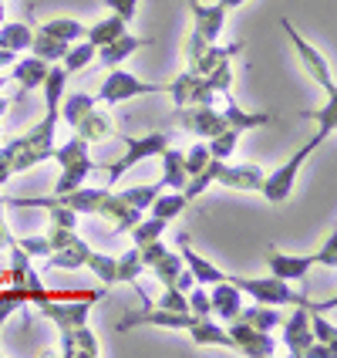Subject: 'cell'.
I'll return each mask as SVG.
<instances>
[{
    "mask_svg": "<svg viewBox=\"0 0 337 358\" xmlns=\"http://www.w3.org/2000/svg\"><path fill=\"white\" fill-rule=\"evenodd\" d=\"M162 92H165V81H145L139 75H132V71H125L119 64V68H108V75L101 81L95 101L105 105V108H112V105H121V101L145 99V95H162Z\"/></svg>",
    "mask_w": 337,
    "mask_h": 358,
    "instance_id": "obj_8",
    "label": "cell"
},
{
    "mask_svg": "<svg viewBox=\"0 0 337 358\" xmlns=\"http://www.w3.org/2000/svg\"><path fill=\"white\" fill-rule=\"evenodd\" d=\"M186 3H189V14H193V31L209 44H216L223 27H226V10L219 3H202V0H186Z\"/></svg>",
    "mask_w": 337,
    "mask_h": 358,
    "instance_id": "obj_18",
    "label": "cell"
},
{
    "mask_svg": "<svg viewBox=\"0 0 337 358\" xmlns=\"http://www.w3.org/2000/svg\"><path fill=\"white\" fill-rule=\"evenodd\" d=\"M145 44H149V38H139V34H132V31H121L112 44H105V48H98V51H95V58H98L105 68H119L128 55H135V51H139V48H145Z\"/></svg>",
    "mask_w": 337,
    "mask_h": 358,
    "instance_id": "obj_22",
    "label": "cell"
},
{
    "mask_svg": "<svg viewBox=\"0 0 337 358\" xmlns=\"http://www.w3.org/2000/svg\"><path fill=\"white\" fill-rule=\"evenodd\" d=\"M280 328H283V345H287V352L294 358H304L307 355V348L314 345V331H310V311L307 308H290L283 321H280Z\"/></svg>",
    "mask_w": 337,
    "mask_h": 358,
    "instance_id": "obj_14",
    "label": "cell"
},
{
    "mask_svg": "<svg viewBox=\"0 0 337 358\" xmlns=\"http://www.w3.org/2000/svg\"><path fill=\"white\" fill-rule=\"evenodd\" d=\"M314 257V264H324V267H337V230H331L327 237H324V243H320L317 250L310 254Z\"/></svg>",
    "mask_w": 337,
    "mask_h": 358,
    "instance_id": "obj_37",
    "label": "cell"
},
{
    "mask_svg": "<svg viewBox=\"0 0 337 358\" xmlns=\"http://www.w3.org/2000/svg\"><path fill=\"white\" fill-rule=\"evenodd\" d=\"M162 193V182H149V186H132V189H121V193H105L95 210V217H101L115 234H128L149 210V203Z\"/></svg>",
    "mask_w": 337,
    "mask_h": 358,
    "instance_id": "obj_1",
    "label": "cell"
},
{
    "mask_svg": "<svg viewBox=\"0 0 337 358\" xmlns=\"http://www.w3.org/2000/svg\"><path fill=\"white\" fill-rule=\"evenodd\" d=\"M121 142H125V152H121V156L101 162V166L95 162V169H101L105 179H108V189H112L132 166H139V162L159 156L162 149H169V145H172V132H145L139 139H135V136H121Z\"/></svg>",
    "mask_w": 337,
    "mask_h": 358,
    "instance_id": "obj_5",
    "label": "cell"
},
{
    "mask_svg": "<svg viewBox=\"0 0 337 358\" xmlns=\"http://www.w3.org/2000/svg\"><path fill=\"white\" fill-rule=\"evenodd\" d=\"M121 31H128V20H121L119 14H112V17H101L98 24L84 27V41H91L95 48H105V44H112V41L119 38Z\"/></svg>",
    "mask_w": 337,
    "mask_h": 358,
    "instance_id": "obj_29",
    "label": "cell"
},
{
    "mask_svg": "<svg viewBox=\"0 0 337 358\" xmlns=\"http://www.w3.org/2000/svg\"><path fill=\"white\" fill-rule=\"evenodd\" d=\"M243 308V291L233 287L230 280L209 284V315H216L219 321H233Z\"/></svg>",
    "mask_w": 337,
    "mask_h": 358,
    "instance_id": "obj_21",
    "label": "cell"
},
{
    "mask_svg": "<svg viewBox=\"0 0 337 358\" xmlns=\"http://www.w3.org/2000/svg\"><path fill=\"white\" fill-rule=\"evenodd\" d=\"M58 355L61 358H98L101 345L95 331L88 324H75V328H61L58 331Z\"/></svg>",
    "mask_w": 337,
    "mask_h": 358,
    "instance_id": "obj_17",
    "label": "cell"
},
{
    "mask_svg": "<svg viewBox=\"0 0 337 358\" xmlns=\"http://www.w3.org/2000/svg\"><path fill=\"white\" fill-rule=\"evenodd\" d=\"M14 240L10 227H7V196L0 193V250H7V243Z\"/></svg>",
    "mask_w": 337,
    "mask_h": 358,
    "instance_id": "obj_42",
    "label": "cell"
},
{
    "mask_svg": "<svg viewBox=\"0 0 337 358\" xmlns=\"http://www.w3.org/2000/svg\"><path fill=\"white\" fill-rule=\"evenodd\" d=\"M142 274H145V267H142L139 247H132L121 257H115V284H135Z\"/></svg>",
    "mask_w": 337,
    "mask_h": 358,
    "instance_id": "obj_33",
    "label": "cell"
},
{
    "mask_svg": "<svg viewBox=\"0 0 337 358\" xmlns=\"http://www.w3.org/2000/svg\"><path fill=\"white\" fill-rule=\"evenodd\" d=\"M237 321L250 324V328H260V331H274V328H280V321H283V308L253 301V304H243V308H239Z\"/></svg>",
    "mask_w": 337,
    "mask_h": 358,
    "instance_id": "obj_25",
    "label": "cell"
},
{
    "mask_svg": "<svg viewBox=\"0 0 337 358\" xmlns=\"http://www.w3.org/2000/svg\"><path fill=\"white\" fill-rule=\"evenodd\" d=\"M226 331L233 338V352L246 358H270L277 352V341H274V331H260V328H250L243 321H226Z\"/></svg>",
    "mask_w": 337,
    "mask_h": 358,
    "instance_id": "obj_12",
    "label": "cell"
},
{
    "mask_svg": "<svg viewBox=\"0 0 337 358\" xmlns=\"http://www.w3.org/2000/svg\"><path fill=\"white\" fill-rule=\"evenodd\" d=\"M34 58L47 61V64H58L61 58H64V51H68V44L58 38H51V34H44V31H38V24H34V41H31V48H27Z\"/></svg>",
    "mask_w": 337,
    "mask_h": 358,
    "instance_id": "obj_31",
    "label": "cell"
},
{
    "mask_svg": "<svg viewBox=\"0 0 337 358\" xmlns=\"http://www.w3.org/2000/svg\"><path fill=\"white\" fill-rule=\"evenodd\" d=\"M139 257H142V267H145V271H152V274L159 278L162 287H172V284H176L179 271H182V257H179V254H172V250L162 243V237L142 243Z\"/></svg>",
    "mask_w": 337,
    "mask_h": 358,
    "instance_id": "obj_11",
    "label": "cell"
},
{
    "mask_svg": "<svg viewBox=\"0 0 337 358\" xmlns=\"http://www.w3.org/2000/svg\"><path fill=\"white\" fill-rule=\"evenodd\" d=\"M237 142H239L237 129H223L213 139H206V145H209V156H213V159H230L233 149H237Z\"/></svg>",
    "mask_w": 337,
    "mask_h": 358,
    "instance_id": "obj_35",
    "label": "cell"
},
{
    "mask_svg": "<svg viewBox=\"0 0 337 358\" xmlns=\"http://www.w3.org/2000/svg\"><path fill=\"white\" fill-rule=\"evenodd\" d=\"M14 179V142H0V189Z\"/></svg>",
    "mask_w": 337,
    "mask_h": 358,
    "instance_id": "obj_40",
    "label": "cell"
},
{
    "mask_svg": "<svg viewBox=\"0 0 337 358\" xmlns=\"http://www.w3.org/2000/svg\"><path fill=\"white\" fill-rule=\"evenodd\" d=\"M165 95L172 99L176 108H186V105H216V88L202 78L199 71H179L176 78L165 81Z\"/></svg>",
    "mask_w": 337,
    "mask_h": 358,
    "instance_id": "obj_10",
    "label": "cell"
},
{
    "mask_svg": "<svg viewBox=\"0 0 337 358\" xmlns=\"http://www.w3.org/2000/svg\"><path fill=\"white\" fill-rule=\"evenodd\" d=\"M7 108H10V99H3V95H0V119L7 115Z\"/></svg>",
    "mask_w": 337,
    "mask_h": 358,
    "instance_id": "obj_44",
    "label": "cell"
},
{
    "mask_svg": "<svg viewBox=\"0 0 337 358\" xmlns=\"http://www.w3.org/2000/svg\"><path fill=\"white\" fill-rule=\"evenodd\" d=\"M179 257H182V264H186V271L193 274V280H196V284H202V287L226 280V271H219L213 260H206L202 254H196L186 234H179Z\"/></svg>",
    "mask_w": 337,
    "mask_h": 358,
    "instance_id": "obj_19",
    "label": "cell"
},
{
    "mask_svg": "<svg viewBox=\"0 0 337 358\" xmlns=\"http://www.w3.org/2000/svg\"><path fill=\"white\" fill-rule=\"evenodd\" d=\"M105 7L112 14H119L121 20H135V10H139V0H105Z\"/></svg>",
    "mask_w": 337,
    "mask_h": 358,
    "instance_id": "obj_41",
    "label": "cell"
},
{
    "mask_svg": "<svg viewBox=\"0 0 337 358\" xmlns=\"http://www.w3.org/2000/svg\"><path fill=\"white\" fill-rule=\"evenodd\" d=\"M3 17H7V14H3V0H0V24H3Z\"/></svg>",
    "mask_w": 337,
    "mask_h": 358,
    "instance_id": "obj_45",
    "label": "cell"
},
{
    "mask_svg": "<svg viewBox=\"0 0 337 358\" xmlns=\"http://www.w3.org/2000/svg\"><path fill=\"white\" fill-rule=\"evenodd\" d=\"M156 308H165V311H189V304H186V291H179V287H165L156 301Z\"/></svg>",
    "mask_w": 337,
    "mask_h": 358,
    "instance_id": "obj_39",
    "label": "cell"
},
{
    "mask_svg": "<svg viewBox=\"0 0 337 358\" xmlns=\"http://www.w3.org/2000/svg\"><path fill=\"white\" fill-rule=\"evenodd\" d=\"M260 182H263V169L257 162H230V159L219 162L216 186L237 189V193H260Z\"/></svg>",
    "mask_w": 337,
    "mask_h": 358,
    "instance_id": "obj_15",
    "label": "cell"
},
{
    "mask_svg": "<svg viewBox=\"0 0 337 358\" xmlns=\"http://www.w3.org/2000/svg\"><path fill=\"white\" fill-rule=\"evenodd\" d=\"M310 331H314V338L324 341V345H334L337 341V328L331 321H324V311H310Z\"/></svg>",
    "mask_w": 337,
    "mask_h": 358,
    "instance_id": "obj_38",
    "label": "cell"
},
{
    "mask_svg": "<svg viewBox=\"0 0 337 358\" xmlns=\"http://www.w3.org/2000/svg\"><path fill=\"white\" fill-rule=\"evenodd\" d=\"M186 206H189V203H186V196H182L179 189H172V193H159V196L149 203V210H145V213H149V217H159V220H169V223H172V220L186 210Z\"/></svg>",
    "mask_w": 337,
    "mask_h": 358,
    "instance_id": "obj_32",
    "label": "cell"
},
{
    "mask_svg": "<svg viewBox=\"0 0 337 358\" xmlns=\"http://www.w3.org/2000/svg\"><path fill=\"white\" fill-rule=\"evenodd\" d=\"M58 112H61V119L71 125V132L81 136L88 145L115 136V122L105 112V105H98V101L91 99V95H84V92H75V95L61 99Z\"/></svg>",
    "mask_w": 337,
    "mask_h": 358,
    "instance_id": "obj_2",
    "label": "cell"
},
{
    "mask_svg": "<svg viewBox=\"0 0 337 358\" xmlns=\"http://www.w3.org/2000/svg\"><path fill=\"white\" fill-rule=\"evenodd\" d=\"M267 267H270V274L280 280H290V284H297V280H307L310 274V267H314V257L310 254H283L277 247H267Z\"/></svg>",
    "mask_w": 337,
    "mask_h": 358,
    "instance_id": "obj_16",
    "label": "cell"
},
{
    "mask_svg": "<svg viewBox=\"0 0 337 358\" xmlns=\"http://www.w3.org/2000/svg\"><path fill=\"white\" fill-rule=\"evenodd\" d=\"M88 149H91V145L81 139V136H75V132H71V139L68 142L54 145L51 159L61 166V176H58V182H54V196L78 189L81 182L95 173V159H91V152H88Z\"/></svg>",
    "mask_w": 337,
    "mask_h": 358,
    "instance_id": "obj_6",
    "label": "cell"
},
{
    "mask_svg": "<svg viewBox=\"0 0 337 358\" xmlns=\"http://www.w3.org/2000/svg\"><path fill=\"white\" fill-rule=\"evenodd\" d=\"M159 159H162V189H182L186 186V166H182V149H162L159 152Z\"/></svg>",
    "mask_w": 337,
    "mask_h": 358,
    "instance_id": "obj_27",
    "label": "cell"
},
{
    "mask_svg": "<svg viewBox=\"0 0 337 358\" xmlns=\"http://www.w3.org/2000/svg\"><path fill=\"white\" fill-rule=\"evenodd\" d=\"M34 41V24L31 20H3L0 24V48L14 51V55H24Z\"/></svg>",
    "mask_w": 337,
    "mask_h": 358,
    "instance_id": "obj_26",
    "label": "cell"
},
{
    "mask_svg": "<svg viewBox=\"0 0 337 358\" xmlns=\"http://www.w3.org/2000/svg\"><path fill=\"white\" fill-rule=\"evenodd\" d=\"M176 119L182 132H189L196 139H213L216 132L230 129L223 112H216V105H186V108H176Z\"/></svg>",
    "mask_w": 337,
    "mask_h": 358,
    "instance_id": "obj_13",
    "label": "cell"
},
{
    "mask_svg": "<svg viewBox=\"0 0 337 358\" xmlns=\"http://www.w3.org/2000/svg\"><path fill=\"white\" fill-rule=\"evenodd\" d=\"M95 51H98V48H95L91 41L81 38V44H78V41H75V44H68V51H64V58H61L58 64L64 68V71H68V78H71V75L84 71V68L95 61Z\"/></svg>",
    "mask_w": 337,
    "mask_h": 358,
    "instance_id": "obj_30",
    "label": "cell"
},
{
    "mask_svg": "<svg viewBox=\"0 0 337 358\" xmlns=\"http://www.w3.org/2000/svg\"><path fill=\"white\" fill-rule=\"evenodd\" d=\"M331 136H334V132L320 129L314 139L304 142L297 152H294V156H290L287 162H280L274 173H263V182H260V196L270 199V203H277V206H280V203H287V199H290V193H294V186H297L300 169L307 166V159H310V156H314V152H317V149L327 139H331Z\"/></svg>",
    "mask_w": 337,
    "mask_h": 358,
    "instance_id": "obj_4",
    "label": "cell"
},
{
    "mask_svg": "<svg viewBox=\"0 0 337 358\" xmlns=\"http://www.w3.org/2000/svg\"><path fill=\"white\" fill-rule=\"evenodd\" d=\"M3 85H7V78H3V75H0V92H3Z\"/></svg>",
    "mask_w": 337,
    "mask_h": 358,
    "instance_id": "obj_46",
    "label": "cell"
},
{
    "mask_svg": "<svg viewBox=\"0 0 337 358\" xmlns=\"http://www.w3.org/2000/svg\"><path fill=\"white\" fill-rule=\"evenodd\" d=\"M105 193H108V186H84V182H81L78 189L61 193V196H54V199L64 203L68 210H75L78 217H95V210H98V203H101Z\"/></svg>",
    "mask_w": 337,
    "mask_h": 358,
    "instance_id": "obj_23",
    "label": "cell"
},
{
    "mask_svg": "<svg viewBox=\"0 0 337 358\" xmlns=\"http://www.w3.org/2000/svg\"><path fill=\"white\" fill-rule=\"evenodd\" d=\"M280 27H283V34H287V41H290V48H294V55H297L300 61V71L307 75V78L314 81L317 88H324V95L327 99H337V85H334V71H331V64H327V58L320 55L317 48L310 44V41L300 34L297 27L290 24V20L283 17L280 20Z\"/></svg>",
    "mask_w": 337,
    "mask_h": 358,
    "instance_id": "obj_9",
    "label": "cell"
},
{
    "mask_svg": "<svg viewBox=\"0 0 337 358\" xmlns=\"http://www.w3.org/2000/svg\"><path fill=\"white\" fill-rule=\"evenodd\" d=\"M165 227H169V220H159V217H149V213H145L128 234L135 240V247H142V243H149V240H159L162 234H165Z\"/></svg>",
    "mask_w": 337,
    "mask_h": 358,
    "instance_id": "obj_34",
    "label": "cell"
},
{
    "mask_svg": "<svg viewBox=\"0 0 337 358\" xmlns=\"http://www.w3.org/2000/svg\"><path fill=\"white\" fill-rule=\"evenodd\" d=\"M216 3L223 7V10H226V14H230V10H239V7H243L246 0H216Z\"/></svg>",
    "mask_w": 337,
    "mask_h": 358,
    "instance_id": "obj_43",
    "label": "cell"
},
{
    "mask_svg": "<svg viewBox=\"0 0 337 358\" xmlns=\"http://www.w3.org/2000/svg\"><path fill=\"white\" fill-rule=\"evenodd\" d=\"M38 31H44V34H51V38L64 41V44H75V41L84 38V24H81V20H75V17H64V14L40 20Z\"/></svg>",
    "mask_w": 337,
    "mask_h": 358,
    "instance_id": "obj_28",
    "label": "cell"
},
{
    "mask_svg": "<svg viewBox=\"0 0 337 358\" xmlns=\"http://www.w3.org/2000/svg\"><path fill=\"white\" fill-rule=\"evenodd\" d=\"M239 55H243V44L239 41H233V44H209L186 71H199L202 78L216 88V95L233 99V61Z\"/></svg>",
    "mask_w": 337,
    "mask_h": 358,
    "instance_id": "obj_7",
    "label": "cell"
},
{
    "mask_svg": "<svg viewBox=\"0 0 337 358\" xmlns=\"http://www.w3.org/2000/svg\"><path fill=\"white\" fill-rule=\"evenodd\" d=\"M300 119H314L320 129H327V132H334L337 129V99H327L324 101V108H307V112H300Z\"/></svg>",
    "mask_w": 337,
    "mask_h": 358,
    "instance_id": "obj_36",
    "label": "cell"
},
{
    "mask_svg": "<svg viewBox=\"0 0 337 358\" xmlns=\"http://www.w3.org/2000/svg\"><path fill=\"white\" fill-rule=\"evenodd\" d=\"M61 122V112L58 105H44V115H40L38 125H31L24 136H14V176L34 169L40 162L51 159L54 152V129Z\"/></svg>",
    "mask_w": 337,
    "mask_h": 358,
    "instance_id": "obj_3",
    "label": "cell"
},
{
    "mask_svg": "<svg viewBox=\"0 0 337 358\" xmlns=\"http://www.w3.org/2000/svg\"><path fill=\"white\" fill-rule=\"evenodd\" d=\"M47 61L34 58L31 51H24V55H17V61L10 64V78L17 81V99H24L27 92H34V88H40V81H44V75H47Z\"/></svg>",
    "mask_w": 337,
    "mask_h": 358,
    "instance_id": "obj_20",
    "label": "cell"
},
{
    "mask_svg": "<svg viewBox=\"0 0 337 358\" xmlns=\"http://www.w3.org/2000/svg\"><path fill=\"white\" fill-rule=\"evenodd\" d=\"M223 119H226L230 129H237L239 136H243V132H250V129H263V125H270V122H274V112H246V108H239L237 99H226Z\"/></svg>",
    "mask_w": 337,
    "mask_h": 358,
    "instance_id": "obj_24",
    "label": "cell"
}]
</instances>
